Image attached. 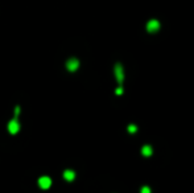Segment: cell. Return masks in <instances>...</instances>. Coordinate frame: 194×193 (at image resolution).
<instances>
[{
	"mask_svg": "<svg viewBox=\"0 0 194 193\" xmlns=\"http://www.w3.org/2000/svg\"><path fill=\"white\" fill-rule=\"evenodd\" d=\"M158 29H160V23H158V20L152 19L146 23V31H148L149 33H156Z\"/></svg>",
	"mask_w": 194,
	"mask_h": 193,
	"instance_id": "cell-1",
	"label": "cell"
},
{
	"mask_svg": "<svg viewBox=\"0 0 194 193\" xmlns=\"http://www.w3.org/2000/svg\"><path fill=\"white\" fill-rule=\"evenodd\" d=\"M78 66H79V61H78L77 58H70V60H67V62H66L67 70L75 71V70L78 69Z\"/></svg>",
	"mask_w": 194,
	"mask_h": 193,
	"instance_id": "cell-4",
	"label": "cell"
},
{
	"mask_svg": "<svg viewBox=\"0 0 194 193\" xmlns=\"http://www.w3.org/2000/svg\"><path fill=\"white\" fill-rule=\"evenodd\" d=\"M19 130H20V123L16 119H12L11 122L8 123V131H9V134L15 135L19 132Z\"/></svg>",
	"mask_w": 194,
	"mask_h": 193,
	"instance_id": "cell-3",
	"label": "cell"
},
{
	"mask_svg": "<svg viewBox=\"0 0 194 193\" xmlns=\"http://www.w3.org/2000/svg\"><path fill=\"white\" fill-rule=\"evenodd\" d=\"M114 71H115V77H116L118 82L122 85L123 81H124V70H123V66L120 65V64H116V65H115Z\"/></svg>",
	"mask_w": 194,
	"mask_h": 193,
	"instance_id": "cell-2",
	"label": "cell"
},
{
	"mask_svg": "<svg viewBox=\"0 0 194 193\" xmlns=\"http://www.w3.org/2000/svg\"><path fill=\"white\" fill-rule=\"evenodd\" d=\"M141 155L143 156H150V155H152V147H150V146H143Z\"/></svg>",
	"mask_w": 194,
	"mask_h": 193,
	"instance_id": "cell-7",
	"label": "cell"
},
{
	"mask_svg": "<svg viewBox=\"0 0 194 193\" xmlns=\"http://www.w3.org/2000/svg\"><path fill=\"white\" fill-rule=\"evenodd\" d=\"M136 131H137V127L135 126V124H129V126H128V132H129V134H135Z\"/></svg>",
	"mask_w": 194,
	"mask_h": 193,
	"instance_id": "cell-8",
	"label": "cell"
},
{
	"mask_svg": "<svg viewBox=\"0 0 194 193\" xmlns=\"http://www.w3.org/2000/svg\"><path fill=\"white\" fill-rule=\"evenodd\" d=\"M141 193H150V189L148 187H143L141 188Z\"/></svg>",
	"mask_w": 194,
	"mask_h": 193,
	"instance_id": "cell-9",
	"label": "cell"
},
{
	"mask_svg": "<svg viewBox=\"0 0 194 193\" xmlns=\"http://www.w3.org/2000/svg\"><path fill=\"white\" fill-rule=\"evenodd\" d=\"M38 185L42 188V189H48L50 185H51V180L50 177H48V176H42V177H40L38 180Z\"/></svg>",
	"mask_w": 194,
	"mask_h": 193,
	"instance_id": "cell-5",
	"label": "cell"
},
{
	"mask_svg": "<svg viewBox=\"0 0 194 193\" xmlns=\"http://www.w3.org/2000/svg\"><path fill=\"white\" fill-rule=\"evenodd\" d=\"M63 177H65V180H67V181H73V180L75 179V172L67 169V171L63 172Z\"/></svg>",
	"mask_w": 194,
	"mask_h": 193,
	"instance_id": "cell-6",
	"label": "cell"
},
{
	"mask_svg": "<svg viewBox=\"0 0 194 193\" xmlns=\"http://www.w3.org/2000/svg\"><path fill=\"white\" fill-rule=\"evenodd\" d=\"M19 114H20V107L17 106V107H16V108H15V115H16V116H17Z\"/></svg>",
	"mask_w": 194,
	"mask_h": 193,
	"instance_id": "cell-11",
	"label": "cell"
},
{
	"mask_svg": "<svg viewBox=\"0 0 194 193\" xmlns=\"http://www.w3.org/2000/svg\"><path fill=\"white\" fill-rule=\"evenodd\" d=\"M115 94H116V95H120V94H123V87H118V89H116V91H115Z\"/></svg>",
	"mask_w": 194,
	"mask_h": 193,
	"instance_id": "cell-10",
	"label": "cell"
}]
</instances>
